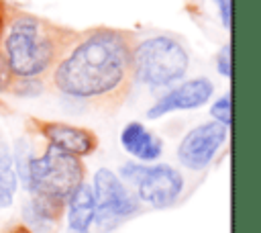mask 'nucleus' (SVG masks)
Instances as JSON below:
<instances>
[{
	"instance_id": "f257e3e1",
	"label": "nucleus",
	"mask_w": 261,
	"mask_h": 233,
	"mask_svg": "<svg viewBox=\"0 0 261 233\" xmlns=\"http://www.w3.org/2000/svg\"><path fill=\"white\" fill-rule=\"evenodd\" d=\"M133 39L130 31L114 27L73 31L45 84L61 98L86 108H120L135 88L130 69Z\"/></svg>"
},
{
	"instance_id": "f03ea898",
	"label": "nucleus",
	"mask_w": 261,
	"mask_h": 233,
	"mask_svg": "<svg viewBox=\"0 0 261 233\" xmlns=\"http://www.w3.org/2000/svg\"><path fill=\"white\" fill-rule=\"evenodd\" d=\"M73 31L8 6L0 33V53L16 78H45Z\"/></svg>"
},
{
	"instance_id": "7ed1b4c3",
	"label": "nucleus",
	"mask_w": 261,
	"mask_h": 233,
	"mask_svg": "<svg viewBox=\"0 0 261 233\" xmlns=\"http://www.w3.org/2000/svg\"><path fill=\"white\" fill-rule=\"evenodd\" d=\"M12 164L18 182L29 196H49L65 202L67 196L86 180V166L82 157L65 153L57 147L45 145L35 155L27 139H18L12 149Z\"/></svg>"
},
{
	"instance_id": "20e7f679",
	"label": "nucleus",
	"mask_w": 261,
	"mask_h": 233,
	"mask_svg": "<svg viewBox=\"0 0 261 233\" xmlns=\"http://www.w3.org/2000/svg\"><path fill=\"white\" fill-rule=\"evenodd\" d=\"M192 65V53L186 41L169 31H153L133 39L130 69L135 84L151 90L165 92L181 82Z\"/></svg>"
},
{
	"instance_id": "39448f33",
	"label": "nucleus",
	"mask_w": 261,
	"mask_h": 233,
	"mask_svg": "<svg viewBox=\"0 0 261 233\" xmlns=\"http://www.w3.org/2000/svg\"><path fill=\"white\" fill-rule=\"evenodd\" d=\"M116 174L126 184V188L137 196L141 206L157 211L173 206L186 190L184 174L171 164L124 161Z\"/></svg>"
},
{
	"instance_id": "423d86ee",
	"label": "nucleus",
	"mask_w": 261,
	"mask_h": 233,
	"mask_svg": "<svg viewBox=\"0 0 261 233\" xmlns=\"http://www.w3.org/2000/svg\"><path fill=\"white\" fill-rule=\"evenodd\" d=\"M90 186L96 202L94 225L98 233H108L116 229L120 223H124L126 219L135 217L141 211L137 196L126 188V184L118 178V174L106 166L94 172Z\"/></svg>"
},
{
	"instance_id": "0eeeda50",
	"label": "nucleus",
	"mask_w": 261,
	"mask_h": 233,
	"mask_svg": "<svg viewBox=\"0 0 261 233\" xmlns=\"http://www.w3.org/2000/svg\"><path fill=\"white\" fill-rule=\"evenodd\" d=\"M228 141V129L214 123V121H204L198 123L196 127L188 129L184 133V137L177 143L175 149V157L177 164L188 170V172H204L214 157L218 155V151L224 147V143Z\"/></svg>"
},
{
	"instance_id": "6e6552de",
	"label": "nucleus",
	"mask_w": 261,
	"mask_h": 233,
	"mask_svg": "<svg viewBox=\"0 0 261 233\" xmlns=\"http://www.w3.org/2000/svg\"><path fill=\"white\" fill-rule=\"evenodd\" d=\"M214 82L208 76H196V78H184L175 86L167 88L159 98L145 110V116L149 121L161 119L171 112L179 110H196L204 104H208L214 96Z\"/></svg>"
},
{
	"instance_id": "1a4fd4ad",
	"label": "nucleus",
	"mask_w": 261,
	"mask_h": 233,
	"mask_svg": "<svg viewBox=\"0 0 261 233\" xmlns=\"http://www.w3.org/2000/svg\"><path fill=\"white\" fill-rule=\"evenodd\" d=\"M29 125L39 137L45 139L47 145L57 147L75 157L92 155L98 149V135L88 127H77L65 121H47V119H31Z\"/></svg>"
},
{
	"instance_id": "9d476101",
	"label": "nucleus",
	"mask_w": 261,
	"mask_h": 233,
	"mask_svg": "<svg viewBox=\"0 0 261 233\" xmlns=\"http://www.w3.org/2000/svg\"><path fill=\"white\" fill-rule=\"evenodd\" d=\"M122 151L139 164H155L163 155V139L141 121H128L118 135Z\"/></svg>"
},
{
	"instance_id": "9b49d317",
	"label": "nucleus",
	"mask_w": 261,
	"mask_h": 233,
	"mask_svg": "<svg viewBox=\"0 0 261 233\" xmlns=\"http://www.w3.org/2000/svg\"><path fill=\"white\" fill-rule=\"evenodd\" d=\"M65 227L67 233H92L96 219V202L90 182H82L65 200Z\"/></svg>"
},
{
	"instance_id": "f8f14e48",
	"label": "nucleus",
	"mask_w": 261,
	"mask_h": 233,
	"mask_svg": "<svg viewBox=\"0 0 261 233\" xmlns=\"http://www.w3.org/2000/svg\"><path fill=\"white\" fill-rule=\"evenodd\" d=\"M65 202L49 196H31L22 206L24 225L35 233H49L63 217Z\"/></svg>"
},
{
	"instance_id": "ddd939ff",
	"label": "nucleus",
	"mask_w": 261,
	"mask_h": 233,
	"mask_svg": "<svg viewBox=\"0 0 261 233\" xmlns=\"http://www.w3.org/2000/svg\"><path fill=\"white\" fill-rule=\"evenodd\" d=\"M18 186H20V182H18L14 164L10 161L6 166H0V208L12 206Z\"/></svg>"
},
{
	"instance_id": "4468645a",
	"label": "nucleus",
	"mask_w": 261,
	"mask_h": 233,
	"mask_svg": "<svg viewBox=\"0 0 261 233\" xmlns=\"http://www.w3.org/2000/svg\"><path fill=\"white\" fill-rule=\"evenodd\" d=\"M45 86H47L45 78H14L8 94L20 96V98H31V96H39L45 90Z\"/></svg>"
},
{
	"instance_id": "2eb2a0df",
	"label": "nucleus",
	"mask_w": 261,
	"mask_h": 233,
	"mask_svg": "<svg viewBox=\"0 0 261 233\" xmlns=\"http://www.w3.org/2000/svg\"><path fill=\"white\" fill-rule=\"evenodd\" d=\"M208 112H210V121L230 129V92H224L222 96H218L210 104Z\"/></svg>"
},
{
	"instance_id": "dca6fc26",
	"label": "nucleus",
	"mask_w": 261,
	"mask_h": 233,
	"mask_svg": "<svg viewBox=\"0 0 261 233\" xmlns=\"http://www.w3.org/2000/svg\"><path fill=\"white\" fill-rule=\"evenodd\" d=\"M230 55H232L230 43H224V45L218 49L216 57H214V65H216V72H218L220 78H228V80H230V65H232Z\"/></svg>"
},
{
	"instance_id": "f3484780",
	"label": "nucleus",
	"mask_w": 261,
	"mask_h": 233,
	"mask_svg": "<svg viewBox=\"0 0 261 233\" xmlns=\"http://www.w3.org/2000/svg\"><path fill=\"white\" fill-rule=\"evenodd\" d=\"M14 78H16V76H14L12 69L8 67L4 55L0 53V94H8V92H10V86H12Z\"/></svg>"
},
{
	"instance_id": "a211bd4d",
	"label": "nucleus",
	"mask_w": 261,
	"mask_h": 233,
	"mask_svg": "<svg viewBox=\"0 0 261 233\" xmlns=\"http://www.w3.org/2000/svg\"><path fill=\"white\" fill-rule=\"evenodd\" d=\"M214 6H216V12H218V18H220V25L224 31H230V0H212Z\"/></svg>"
},
{
	"instance_id": "6ab92c4d",
	"label": "nucleus",
	"mask_w": 261,
	"mask_h": 233,
	"mask_svg": "<svg viewBox=\"0 0 261 233\" xmlns=\"http://www.w3.org/2000/svg\"><path fill=\"white\" fill-rule=\"evenodd\" d=\"M10 161H12V149H10L6 137H4V133L0 129V166H6Z\"/></svg>"
},
{
	"instance_id": "aec40b11",
	"label": "nucleus",
	"mask_w": 261,
	"mask_h": 233,
	"mask_svg": "<svg viewBox=\"0 0 261 233\" xmlns=\"http://www.w3.org/2000/svg\"><path fill=\"white\" fill-rule=\"evenodd\" d=\"M6 233H35V231H31V229H29L24 223H20V225H12V227H10Z\"/></svg>"
},
{
	"instance_id": "412c9836",
	"label": "nucleus",
	"mask_w": 261,
	"mask_h": 233,
	"mask_svg": "<svg viewBox=\"0 0 261 233\" xmlns=\"http://www.w3.org/2000/svg\"><path fill=\"white\" fill-rule=\"evenodd\" d=\"M6 12H8V4L4 0H0V33H2V27H4V18H6Z\"/></svg>"
}]
</instances>
